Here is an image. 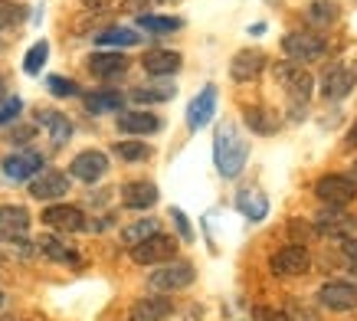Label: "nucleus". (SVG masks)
<instances>
[{
    "instance_id": "393cba45",
    "label": "nucleus",
    "mask_w": 357,
    "mask_h": 321,
    "mask_svg": "<svg viewBox=\"0 0 357 321\" xmlns=\"http://www.w3.org/2000/svg\"><path fill=\"white\" fill-rule=\"evenodd\" d=\"M40 249H43L46 259L53 262H63V266H79V253L66 239H56V236H40Z\"/></svg>"
},
{
    "instance_id": "f704fd0d",
    "label": "nucleus",
    "mask_w": 357,
    "mask_h": 321,
    "mask_svg": "<svg viewBox=\"0 0 357 321\" xmlns=\"http://www.w3.org/2000/svg\"><path fill=\"white\" fill-rule=\"evenodd\" d=\"M46 56H50V43H46V40H40V43H33V46H30V53H26V59H23V73L36 75L40 69H43Z\"/></svg>"
},
{
    "instance_id": "9d476101",
    "label": "nucleus",
    "mask_w": 357,
    "mask_h": 321,
    "mask_svg": "<svg viewBox=\"0 0 357 321\" xmlns=\"http://www.w3.org/2000/svg\"><path fill=\"white\" fill-rule=\"evenodd\" d=\"M30 233V210L20 204L0 207V239L3 243H20Z\"/></svg>"
},
{
    "instance_id": "5701e85b",
    "label": "nucleus",
    "mask_w": 357,
    "mask_h": 321,
    "mask_svg": "<svg viewBox=\"0 0 357 321\" xmlns=\"http://www.w3.org/2000/svg\"><path fill=\"white\" fill-rule=\"evenodd\" d=\"M36 121H40V125L50 131V138H53L56 144H63V141L73 138V121H69L63 112H53V108H40V112H36Z\"/></svg>"
},
{
    "instance_id": "a18cd8bd",
    "label": "nucleus",
    "mask_w": 357,
    "mask_h": 321,
    "mask_svg": "<svg viewBox=\"0 0 357 321\" xmlns=\"http://www.w3.org/2000/svg\"><path fill=\"white\" fill-rule=\"evenodd\" d=\"M347 144L357 148V118H354V125H351V131H347Z\"/></svg>"
},
{
    "instance_id": "79ce46f5",
    "label": "nucleus",
    "mask_w": 357,
    "mask_h": 321,
    "mask_svg": "<svg viewBox=\"0 0 357 321\" xmlns=\"http://www.w3.org/2000/svg\"><path fill=\"white\" fill-rule=\"evenodd\" d=\"M171 216H174V223H177V230H181V236H184V239H190V236H194V233H190V223H187V216L181 214L177 207H174V210H171Z\"/></svg>"
},
{
    "instance_id": "7c9ffc66",
    "label": "nucleus",
    "mask_w": 357,
    "mask_h": 321,
    "mask_svg": "<svg viewBox=\"0 0 357 321\" xmlns=\"http://www.w3.org/2000/svg\"><path fill=\"white\" fill-rule=\"evenodd\" d=\"M174 92H177L174 86H138V89H131V98H135L138 105H154V102L174 98Z\"/></svg>"
},
{
    "instance_id": "37998d69",
    "label": "nucleus",
    "mask_w": 357,
    "mask_h": 321,
    "mask_svg": "<svg viewBox=\"0 0 357 321\" xmlns=\"http://www.w3.org/2000/svg\"><path fill=\"white\" fill-rule=\"evenodd\" d=\"M344 256L351 262H357V239H344Z\"/></svg>"
},
{
    "instance_id": "c03bdc74",
    "label": "nucleus",
    "mask_w": 357,
    "mask_h": 321,
    "mask_svg": "<svg viewBox=\"0 0 357 321\" xmlns=\"http://www.w3.org/2000/svg\"><path fill=\"white\" fill-rule=\"evenodd\" d=\"M82 7H89V10H102V7H109L112 0H79Z\"/></svg>"
},
{
    "instance_id": "1a4fd4ad",
    "label": "nucleus",
    "mask_w": 357,
    "mask_h": 321,
    "mask_svg": "<svg viewBox=\"0 0 357 321\" xmlns=\"http://www.w3.org/2000/svg\"><path fill=\"white\" fill-rule=\"evenodd\" d=\"M354 86H357V73L341 63H331L325 69V75H321V96H325L328 102H337V98L351 96Z\"/></svg>"
},
{
    "instance_id": "49530a36",
    "label": "nucleus",
    "mask_w": 357,
    "mask_h": 321,
    "mask_svg": "<svg viewBox=\"0 0 357 321\" xmlns=\"http://www.w3.org/2000/svg\"><path fill=\"white\" fill-rule=\"evenodd\" d=\"M351 181L357 184V160H354V167H351Z\"/></svg>"
},
{
    "instance_id": "c85d7f7f",
    "label": "nucleus",
    "mask_w": 357,
    "mask_h": 321,
    "mask_svg": "<svg viewBox=\"0 0 357 321\" xmlns=\"http://www.w3.org/2000/svg\"><path fill=\"white\" fill-rule=\"evenodd\" d=\"M138 27L148 33H177L184 27L181 17H154V13H141L138 17Z\"/></svg>"
},
{
    "instance_id": "7ed1b4c3",
    "label": "nucleus",
    "mask_w": 357,
    "mask_h": 321,
    "mask_svg": "<svg viewBox=\"0 0 357 321\" xmlns=\"http://www.w3.org/2000/svg\"><path fill=\"white\" fill-rule=\"evenodd\" d=\"M174 256H177V239L167 233H154L131 246V259L138 266H161V262H171Z\"/></svg>"
},
{
    "instance_id": "6e6552de",
    "label": "nucleus",
    "mask_w": 357,
    "mask_h": 321,
    "mask_svg": "<svg viewBox=\"0 0 357 321\" xmlns=\"http://www.w3.org/2000/svg\"><path fill=\"white\" fill-rule=\"evenodd\" d=\"M269 266H272V272L275 276H282V278H295V276H305L308 269H312V256H308V249L305 246H285V249H279L275 256L269 259Z\"/></svg>"
},
{
    "instance_id": "c756f323",
    "label": "nucleus",
    "mask_w": 357,
    "mask_h": 321,
    "mask_svg": "<svg viewBox=\"0 0 357 321\" xmlns=\"http://www.w3.org/2000/svg\"><path fill=\"white\" fill-rule=\"evenodd\" d=\"M112 151H115V158L131 160V164H141V160H148L154 154L151 144H144V141H119Z\"/></svg>"
},
{
    "instance_id": "f03ea898",
    "label": "nucleus",
    "mask_w": 357,
    "mask_h": 321,
    "mask_svg": "<svg viewBox=\"0 0 357 321\" xmlns=\"http://www.w3.org/2000/svg\"><path fill=\"white\" fill-rule=\"evenodd\" d=\"M275 75V82L282 86V92L289 96V105H292V115H305V105H308V98H312V75L302 69V63H292V59H285V63H275L272 69Z\"/></svg>"
},
{
    "instance_id": "412c9836",
    "label": "nucleus",
    "mask_w": 357,
    "mask_h": 321,
    "mask_svg": "<svg viewBox=\"0 0 357 321\" xmlns=\"http://www.w3.org/2000/svg\"><path fill=\"white\" fill-rule=\"evenodd\" d=\"M236 210L246 216V220L259 223V220H266V214H269V197H266L259 187H246V191L236 193Z\"/></svg>"
},
{
    "instance_id": "2f4dec72",
    "label": "nucleus",
    "mask_w": 357,
    "mask_h": 321,
    "mask_svg": "<svg viewBox=\"0 0 357 321\" xmlns=\"http://www.w3.org/2000/svg\"><path fill=\"white\" fill-rule=\"evenodd\" d=\"M337 17H341V10H337V3H331V0H314L312 7H308V20H312L314 27H328V23H335Z\"/></svg>"
},
{
    "instance_id": "39448f33",
    "label": "nucleus",
    "mask_w": 357,
    "mask_h": 321,
    "mask_svg": "<svg viewBox=\"0 0 357 321\" xmlns=\"http://www.w3.org/2000/svg\"><path fill=\"white\" fill-rule=\"evenodd\" d=\"M282 53L289 56L292 63H314V59H321L328 53V43L318 36V33H289L285 40H282Z\"/></svg>"
},
{
    "instance_id": "2eb2a0df",
    "label": "nucleus",
    "mask_w": 357,
    "mask_h": 321,
    "mask_svg": "<svg viewBox=\"0 0 357 321\" xmlns=\"http://www.w3.org/2000/svg\"><path fill=\"white\" fill-rule=\"evenodd\" d=\"M40 171H43V158L36 151H17L10 158H3V174L10 181H30Z\"/></svg>"
},
{
    "instance_id": "0eeeda50",
    "label": "nucleus",
    "mask_w": 357,
    "mask_h": 321,
    "mask_svg": "<svg viewBox=\"0 0 357 321\" xmlns=\"http://www.w3.org/2000/svg\"><path fill=\"white\" fill-rule=\"evenodd\" d=\"M314 193H318V200L325 207H347L354 200L357 187L351 177H344V174H325L321 181L314 184Z\"/></svg>"
},
{
    "instance_id": "de8ad7c7",
    "label": "nucleus",
    "mask_w": 357,
    "mask_h": 321,
    "mask_svg": "<svg viewBox=\"0 0 357 321\" xmlns=\"http://www.w3.org/2000/svg\"><path fill=\"white\" fill-rule=\"evenodd\" d=\"M0 98H3V79H0Z\"/></svg>"
},
{
    "instance_id": "aec40b11",
    "label": "nucleus",
    "mask_w": 357,
    "mask_h": 321,
    "mask_svg": "<svg viewBox=\"0 0 357 321\" xmlns=\"http://www.w3.org/2000/svg\"><path fill=\"white\" fill-rule=\"evenodd\" d=\"M121 204L128 210H148L158 204V187L151 181H131L121 187Z\"/></svg>"
},
{
    "instance_id": "3c124183",
    "label": "nucleus",
    "mask_w": 357,
    "mask_h": 321,
    "mask_svg": "<svg viewBox=\"0 0 357 321\" xmlns=\"http://www.w3.org/2000/svg\"><path fill=\"white\" fill-rule=\"evenodd\" d=\"M0 46H3V43H0Z\"/></svg>"
},
{
    "instance_id": "a211bd4d",
    "label": "nucleus",
    "mask_w": 357,
    "mask_h": 321,
    "mask_svg": "<svg viewBox=\"0 0 357 321\" xmlns=\"http://www.w3.org/2000/svg\"><path fill=\"white\" fill-rule=\"evenodd\" d=\"M174 311L171 299L167 295H148V299H138L128 311V321H161Z\"/></svg>"
},
{
    "instance_id": "6ab92c4d",
    "label": "nucleus",
    "mask_w": 357,
    "mask_h": 321,
    "mask_svg": "<svg viewBox=\"0 0 357 321\" xmlns=\"http://www.w3.org/2000/svg\"><path fill=\"white\" fill-rule=\"evenodd\" d=\"M119 131L121 135H154V131H161V118L151 112H141V108H131V112L119 115Z\"/></svg>"
},
{
    "instance_id": "a19ab883",
    "label": "nucleus",
    "mask_w": 357,
    "mask_h": 321,
    "mask_svg": "<svg viewBox=\"0 0 357 321\" xmlns=\"http://www.w3.org/2000/svg\"><path fill=\"white\" fill-rule=\"evenodd\" d=\"M33 135H36V131H33V125H20V128H13L7 138L17 141V144H26V141H33Z\"/></svg>"
},
{
    "instance_id": "ea45409f",
    "label": "nucleus",
    "mask_w": 357,
    "mask_h": 321,
    "mask_svg": "<svg viewBox=\"0 0 357 321\" xmlns=\"http://www.w3.org/2000/svg\"><path fill=\"white\" fill-rule=\"evenodd\" d=\"M252 321H289V315L275 308H256L252 311Z\"/></svg>"
},
{
    "instance_id": "09e8293b",
    "label": "nucleus",
    "mask_w": 357,
    "mask_h": 321,
    "mask_svg": "<svg viewBox=\"0 0 357 321\" xmlns=\"http://www.w3.org/2000/svg\"><path fill=\"white\" fill-rule=\"evenodd\" d=\"M0 308H3V292H0Z\"/></svg>"
},
{
    "instance_id": "f8f14e48",
    "label": "nucleus",
    "mask_w": 357,
    "mask_h": 321,
    "mask_svg": "<svg viewBox=\"0 0 357 321\" xmlns=\"http://www.w3.org/2000/svg\"><path fill=\"white\" fill-rule=\"evenodd\" d=\"M318 301L328 311H351L357 308V285H351V282H325L318 289Z\"/></svg>"
},
{
    "instance_id": "20e7f679",
    "label": "nucleus",
    "mask_w": 357,
    "mask_h": 321,
    "mask_svg": "<svg viewBox=\"0 0 357 321\" xmlns=\"http://www.w3.org/2000/svg\"><path fill=\"white\" fill-rule=\"evenodd\" d=\"M194 278H197V272L190 262H171V266H158L148 276V289L158 292V295H167V292L187 289Z\"/></svg>"
},
{
    "instance_id": "9b49d317",
    "label": "nucleus",
    "mask_w": 357,
    "mask_h": 321,
    "mask_svg": "<svg viewBox=\"0 0 357 321\" xmlns=\"http://www.w3.org/2000/svg\"><path fill=\"white\" fill-rule=\"evenodd\" d=\"M43 223L56 233H79L86 230V214L73 204H53L43 210Z\"/></svg>"
},
{
    "instance_id": "bb28decb",
    "label": "nucleus",
    "mask_w": 357,
    "mask_h": 321,
    "mask_svg": "<svg viewBox=\"0 0 357 321\" xmlns=\"http://www.w3.org/2000/svg\"><path fill=\"white\" fill-rule=\"evenodd\" d=\"M98 46H138L141 43V33L131 30V27H109L96 36Z\"/></svg>"
},
{
    "instance_id": "f3484780",
    "label": "nucleus",
    "mask_w": 357,
    "mask_h": 321,
    "mask_svg": "<svg viewBox=\"0 0 357 321\" xmlns=\"http://www.w3.org/2000/svg\"><path fill=\"white\" fill-rule=\"evenodd\" d=\"M69 191V177L63 171H40L36 177H30V193L36 200H56Z\"/></svg>"
},
{
    "instance_id": "e433bc0d",
    "label": "nucleus",
    "mask_w": 357,
    "mask_h": 321,
    "mask_svg": "<svg viewBox=\"0 0 357 321\" xmlns=\"http://www.w3.org/2000/svg\"><path fill=\"white\" fill-rule=\"evenodd\" d=\"M20 108L23 102L17 96H7V98H0V125H10L13 118L20 115Z\"/></svg>"
},
{
    "instance_id": "c9c22d12",
    "label": "nucleus",
    "mask_w": 357,
    "mask_h": 321,
    "mask_svg": "<svg viewBox=\"0 0 357 321\" xmlns=\"http://www.w3.org/2000/svg\"><path fill=\"white\" fill-rule=\"evenodd\" d=\"M46 89H50L53 96H79V86L73 79H66V75H50V79H46Z\"/></svg>"
},
{
    "instance_id": "ddd939ff",
    "label": "nucleus",
    "mask_w": 357,
    "mask_h": 321,
    "mask_svg": "<svg viewBox=\"0 0 357 321\" xmlns=\"http://www.w3.org/2000/svg\"><path fill=\"white\" fill-rule=\"evenodd\" d=\"M105 171H109V158L102 151H82L69 164V174L79 177L82 184H96L98 177H105Z\"/></svg>"
},
{
    "instance_id": "b1692460",
    "label": "nucleus",
    "mask_w": 357,
    "mask_h": 321,
    "mask_svg": "<svg viewBox=\"0 0 357 321\" xmlns=\"http://www.w3.org/2000/svg\"><path fill=\"white\" fill-rule=\"evenodd\" d=\"M128 69V59L121 53H92L89 56V73L98 75V79H112V75H121Z\"/></svg>"
},
{
    "instance_id": "423d86ee",
    "label": "nucleus",
    "mask_w": 357,
    "mask_h": 321,
    "mask_svg": "<svg viewBox=\"0 0 357 321\" xmlns=\"http://www.w3.org/2000/svg\"><path fill=\"white\" fill-rule=\"evenodd\" d=\"M314 230L321 236H331V239H347L357 230V216L347 214L344 207H325L321 214L314 216Z\"/></svg>"
},
{
    "instance_id": "4c0bfd02",
    "label": "nucleus",
    "mask_w": 357,
    "mask_h": 321,
    "mask_svg": "<svg viewBox=\"0 0 357 321\" xmlns=\"http://www.w3.org/2000/svg\"><path fill=\"white\" fill-rule=\"evenodd\" d=\"M161 3H177V0H125V10L128 13H148L151 7H161Z\"/></svg>"
},
{
    "instance_id": "58836bf2",
    "label": "nucleus",
    "mask_w": 357,
    "mask_h": 321,
    "mask_svg": "<svg viewBox=\"0 0 357 321\" xmlns=\"http://www.w3.org/2000/svg\"><path fill=\"white\" fill-rule=\"evenodd\" d=\"M289 315H292L289 321H318V311H312L308 305H298V301L289 305Z\"/></svg>"
},
{
    "instance_id": "cd10ccee",
    "label": "nucleus",
    "mask_w": 357,
    "mask_h": 321,
    "mask_svg": "<svg viewBox=\"0 0 357 321\" xmlns=\"http://www.w3.org/2000/svg\"><path fill=\"white\" fill-rule=\"evenodd\" d=\"M121 102H125V98H121V92H109V89H105V92H89V96H86V108L92 112V115L119 112Z\"/></svg>"
},
{
    "instance_id": "72a5a7b5",
    "label": "nucleus",
    "mask_w": 357,
    "mask_h": 321,
    "mask_svg": "<svg viewBox=\"0 0 357 321\" xmlns=\"http://www.w3.org/2000/svg\"><path fill=\"white\" fill-rule=\"evenodd\" d=\"M161 233V223L158 220H138V223L125 226V233H121V239L128 243V246H135V243H141V239H148V236Z\"/></svg>"
},
{
    "instance_id": "dca6fc26",
    "label": "nucleus",
    "mask_w": 357,
    "mask_h": 321,
    "mask_svg": "<svg viewBox=\"0 0 357 321\" xmlns=\"http://www.w3.org/2000/svg\"><path fill=\"white\" fill-rule=\"evenodd\" d=\"M266 69V53L262 50H239L229 63V75L233 82H252L256 75Z\"/></svg>"
},
{
    "instance_id": "8fccbe9b",
    "label": "nucleus",
    "mask_w": 357,
    "mask_h": 321,
    "mask_svg": "<svg viewBox=\"0 0 357 321\" xmlns=\"http://www.w3.org/2000/svg\"><path fill=\"white\" fill-rule=\"evenodd\" d=\"M0 3H3V0H0Z\"/></svg>"
},
{
    "instance_id": "4be33fe9",
    "label": "nucleus",
    "mask_w": 357,
    "mask_h": 321,
    "mask_svg": "<svg viewBox=\"0 0 357 321\" xmlns=\"http://www.w3.org/2000/svg\"><path fill=\"white\" fill-rule=\"evenodd\" d=\"M141 66H144L148 75H171L181 69V53H174V50H148L141 56Z\"/></svg>"
},
{
    "instance_id": "f257e3e1",
    "label": "nucleus",
    "mask_w": 357,
    "mask_h": 321,
    "mask_svg": "<svg viewBox=\"0 0 357 321\" xmlns=\"http://www.w3.org/2000/svg\"><path fill=\"white\" fill-rule=\"evenodd\" d=\"M249 158V141L236 128V121H223L213 135V160L223 177H239Z\"/></svg>"
},
{
    "instance_id": "a878e982",
    "label": "nucleus",
    "mask_w": 357,
    "mask_h": 321,
    "mask_svg": "<svg viewBox=\"0 0 357 321\" xmlns=\"http://www.w3.org/2000/svg\"><path fill=\"white\" fill-rule=\"evenodd\" d=\"M246 125L256 131V135H275V128H279V115L266 105H249L246 108Z\"/></svg>"
},
{
    "instance_id": "4468645a",
    "label": "nucleus",
    "mask_w": 357,
    "mask_h": 321,
    "mask_svg": "<svg viewBox=\"0 0 357 321\" xmlns=\"http://www.w3.org/2000/svg\"><path fill=\"white\" fill-rule=\"evenodd\" d=\"M213 112H217V86H204L190 98V105H187V125L194 131H200L204 125H210Z\"/></svg>"
},
{
    "instance_id": "473e14b6",
    "label": "nucleus",
    "mask_w": 357,
    "mask_h": 321,
    "mask_svg": "<svg viewBox=\"0 0 357 321\" xmlns=\"http://www.w3.org/2000/svg\"><path fill=\"white\" fill-rule=\"evenodd\" d=\"M30 17L26 3H0V30H17Z\"/></svg>"
}]
</instances>
